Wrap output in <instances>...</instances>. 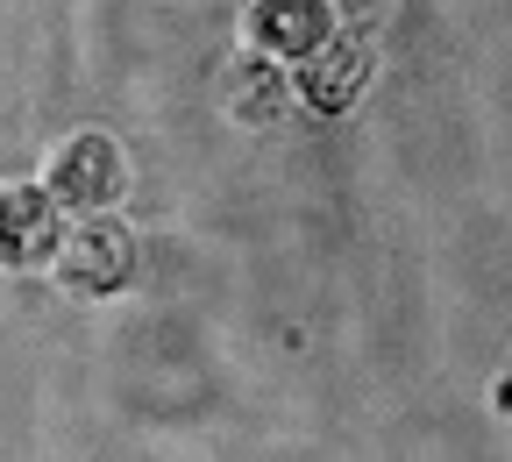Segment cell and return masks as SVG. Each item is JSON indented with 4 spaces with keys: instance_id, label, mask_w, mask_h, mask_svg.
I'll use <instances>...</instances> for the list:
<instances>
[{
    "instance_id": "obj_1",
    "label": "cell",
    "mask_w": 512,
    "mask_h": 462,
    "mask_svg": "<svg viewBox=\"0 0 512 462\" xmlns=\"http://www.w3.org/2000/svg\"><path fill=\"white\" fill-rule=\"evenodd\" d=\"M121 185H128V164L114 150V136H72V143H57L50 164H43V192L57 200V214H107L121 200Z\"/></svg>"
},
{
    "instance_id": "obj_2",
    "label": "cell",
    "mask_w": 512,
    "mask_h": 462,
    "mask_svg": "<svg viewBox=\"0 0 512 462\" xmlns=\"http://www.w3.org/2000/svg\"><path fill=\"white\" fill-rule=\"evenodd\" d=\"M136 278V235L107 214H86L72 235L57 242V285L72 299H114Z\"/></svg>"
},
{
    "instance_id": "obj_3",
    "label": "cell",
    "mask_w": 512,
    "mask_h": 462,
    "mask_svg": "<svg viewBox=\"0 0 512 462\" xmlns=\"http://www.w3.org/2000/svg\"><path fill=\"white\" fill-rule=\"evenodd\" d=\"M57 200L43 185H0V271H43L57 263Z\"/></svg>"
},
{
    "instance_id": "obj_4",
    "label": "cell",
    "mask_w": 512,
    "mask_h": 462,
    "mask_svg": "<svg viewBox=\"0 0 512 462\" xmlns=\"http://www.w3.org/2000/svg\"><path fill=\"white\" fill-rule=\"evenodd\" d=\"M249 43L278 50V57H313L320 43H328V8H320V0H256Z\"/></svg>"
}]
</instances>
